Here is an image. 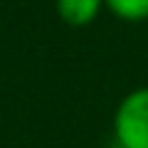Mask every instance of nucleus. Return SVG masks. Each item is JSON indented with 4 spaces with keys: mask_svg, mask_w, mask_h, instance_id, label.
Segmentation results:
<instances>
[{
    "mask_svg": "<svg viewBox=\"0 0 148 148\" xmlns=\"http://www.w3.org/2000/svg\"><path fill=\"white\" fill-rule=\"evenodd\" d=\"M119 148H148V86L128 91L114 114Z\"/></svg>",
    "mask_w": 148,
    "mask_h": 148,
    "instance_id": "nucleus-1",
    "label": "nucleus"
},
{
    "mask_svg": "<svg viewBox=\"0 0 148 148\" xmlns=\"http://www.w3.org/2000/svg\"><path fill=\"white\" fill-rule=\"evenodd\" d=\"M104 8V0H57V12L67 25L84 27L96 20Z\"/></svg>",
    "mask_w": 148,
    "mask_h": 148,
    "instance_id": "nucleus-2",
    "label": "nucleus"
},
{
    "mask_svg": "<svg viewBox=\"0 0 148 148\" xmlns=\"http://www.w3.org/2000/svg\"><path fill=\"white\" fill-rule=\"evenodd\" d=\"M104 5L121 20L128 22L148 20V0H104Z\"/></svg>",
    "mask_w": 148,
    "mask_h": 148,
    "instance_id": "nucleus-3",
    "label": "nucleus"
}]
</instances>
